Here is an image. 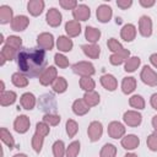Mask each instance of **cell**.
Listing matches in <instances>:
<instances>
[{
    "label": "cell",
    "instance_id": "cell-34",
    "mask_svg": "<svg viewBox=\"0 0 157 157\" xmlns=\"http://www.w3.org/2000/svg\"><path fill=\"white\" fill-rule=\"evenodd\" d=\"M80 87L85 91V92H91L94 91L96 87V82L91 76H86V77H81L80 78Z\"/></svg>",
    "mask_w": 157,
    "mask_h": 157
},
{
    "label": "cell",
    "instance_id": "cell-18",
    "mask_svg": "<svg viewBox=\"0 0 157 157\" xmlns=\"http://www.w3.org/2000/svg\"><path fill=\"white\" fill-rule=\"evenodd\" d=\"M99 81H101V85L105 88V90H108V91H115L117 90V87H118V81H117V78L113 76V75H110V74H104V75H102L101 76V78H99Z\"/></svg>",
    "mask_w": 157,
    "mask_h": 157
},
{
    "label": "cell",
    "instance_id": "cell-56",
    "mask_svg": "<svg viewBox=\"0 0 157 157\" xmlns=\"http://www.w3.org/2000/svg\"><path fill=\"white\" fill-rule=\"evenodd\" d=\"M124 157H137V156H136L135 153H126Z\"/></svg>",
    "mask_w": 157,
    "mask_h": 157
},
{
    "label": "cell",
    "instance_id": "cell-25",
    "mask_svg": "<svg viewBox=\"0 0 157 157\" xmlns=\"http://www.w3.org/2000/svg\"><path fill=\"white\" fill-rule=\"evenodd\" d=\"M136 88V78L132 76L124 77L121 81V91L124 94H130Z\"/></svg>",
    "mask_w": 157,
    "mask_h": 157
},
{
    "label": "cell",
    "instance_id": "cell-39",
    "mask_svg": "<svg viewBox=\"0 0 157 157\" xmlns=\"http://www.w3.org/2000/svg\"><path fill=\"white\" fill-rule=\"evenodd\" d=\"M65 153H66V148H65L64 141L56 140L53 144V155H54V157H64Z\"/></svg>",
    "mask_w": 157,
    "mask_h": 157
},
{
    "label": "cell",
    "instance_id": "cell-13",
    "mask_svg": "<svg viewBox=\"0 0 157 157\" xmlns=\"http://www.w3.org/2000/svg\"><path fill=\"white\" fill-rule=\"evenodd\" d=\"M61 18H63V16H61V13H60V11H59L58 9L52 7V9H49V10L47 11L45 20H47V23H48L49 26H52V27H58V26H60Z\"/></svg>",
    "mask_w": 157,
    "mask_h": 157
},
{
    "label": "cell",
    "instance_id": "cell-50",
    "mask_svg": "<svg viewBox=\"0 0 157 157\" xmlns=\"http://www.w3.org/2000/svg\"><path fill=\"white\" fill-rule=\"evenodd\" d=\"M139 2L142 7H152L155 5V0H140Z\"/></svg>",
    "mask_w": 157,
    "mask_h": 157
},
{
    "label": "cell",
    "instance_id": "cell-26",
    "mask_svg": "<svg viewBox=\"0 0 157 157\" xmlns=\"http://www.w3.org/2000/svg\"><path fill=\"white\" fill-rule=\"evenodd\" d=\"M88 110H90V107L86 104V102L83 101V98L74 101V103H72V112L76 115H78V117L85 115L86 113H88Z\"/></svg>",
    "mask_w": 157,
    "mask_h": 157
},
{
    "label": "cell",
    "instance_id": "cell-42",
    "mask_svg": "<svg viewBox=\"0 0 157 157\" xmlns=\"http://www.w3.org/2000/svg\"><path fill=\"white\" fill-rule=\"evenodd\" d=\"M65 128H66V134L69 135V137H74L78 131V124L74 119H69L66 121Z\"/></svg>",
    "mask_w": 157,
    "mask_h": 157
},
{
    "label": "cell",
    "instance_id": "cell-38",
    "mask_svg": "<svg viewBox=\"0 0 157 157\" xmlns=\"http://www.w3.org/2000/svg\"><path fill=\"white\" fill-rule=\"evenodd\" d=\"M5 44H7L11 48H13L15 50L20 52L21 50V47H22V38L17 37V36H9L5 39Z\"/></svg>",
    "mask_w": 157,
    "mask_h": 157
},
{
    "label": "cell",
    "instance_id": "cell-1",
    "mask_svg": "<svg viewBox=\"0 0 157 157\" xmlns=\"http://www.w3.org/2000/svg\"><path fill=\"white\" fill-rule=\"evenodd\" d=\"M16 59L20 71L27 77H39L47 69L45 52L39 48H22Z\"/></svg>",
    "mask_w": 157,
    "mask_h": 157
},
{
    "label": "cell",
    "instance_id": "cell-3",
    "mask_svg": "<svg viewBox=\"0 0 157 157\" xmlns=\"http://www.w3.org/2000/svg\"><path fill=\"white\" fill-rule=\"evenodd\" d=\"M140 78L147 86H151V87L157 86V72L147 65H145L142 67V70L140 72Z\"/></svg>",
    "mask_w": 157,
    "mask_h": 157
},
{
    "label": "cell",
    "instance_id": "cell-19",
    "mask_svg": "<svg viewBox=\"0 0 157 157\" xmlns=\"http://www.w3.org/2000/svg\"><path fill=\"white\" fill-rule=\"evenodd\" d=\"M36 102H37V99H36L34 94L31 93V92L23 93V94L21 96V98H20V104H21V107H22L23 109H27V110H32V109L36 107Z\"/></svg>",
    "mask_w": 157,
    "mask_h": 157
},
{
    "label": "cell",
    "instance_id": "cell-51",
    "mask_svg": "<svg viewBox=\"0 0 157 157\" xmlns=\"http://www.w3.org/2000/svg\"><path fill=\"white\" fill-rule=\"evenodd\" d=\"M150 104H151V107H152L153 109L157 110V93H153V94L151 96V98H150Z\"/></svg>",
    "mask_w": 157,
    "mask_h": 157
},
{
    "label": "cell",
    "instance_id": "cell-43",
    "mask_svg": "<svg viewBox=\"0 0 157 157\" xmlns=\"http://www.w3.org/2000/svg\"><path fill=\"white\" fill-rule=\"evenodd\" d=\"M43 144H44V137L34 132V135L32 136V148H33L37 153H39V152L42 151Z\"/></svg>",
    "mask_w": 157,
    "mask_h": 157
},
{
    "label": "cell",
    "instance_id": "cell-41",
    "mask_svg": "<svg viewBox=\"0 0 157 157\" xmlns=\"http://www.w3.org/2000/svg\"><path fill=\"white\" fill-rule=\"evenodd\" d=\"M60 120H61L60 115L54 114V113H47V114L43 117V121L47 123L49 126H55V125H58V124L60 123Z\"/></svg>",
    "mask_w": 157,
    "mask_h": 157
},
{
    "label": "cell",
    "instance_id": "cell-5",
    "mask_svg": "<svg viewBox=\"0 0 157 157\" xmlns=\"http://www.w3.org/2000/svg\"><path fill=\"white\" fill-rule=\"evenodd\" d=\"M58 77V70L55 69V66H48L39 76V82L43 86H49L53 85V82L56 80Z\"/></svg>",
    "mask_w": 157,
    "mask_h": 157
},
{
    "label": "cell",
    "instance_id": "cell-31",
    "mask_svg": "<svg viewBox=\"0 0 157 157\" xmlns=\"http://www.w3.org/2000/svg\"><path fill=\"white\" fill-rule=\"evenodd\" d=\"M83 101L86 102V104L91 108V107H94L99 103L101 98H99V94L98 92L96 91H91V92H85L83 94Z\"/></svg>",
    "mask_w": 157,
    "mask_h": 157
},
{
    "label": "cell",
    "instance_id": "cell-21",
    "mask_svg": "<svg viewBox=\"0 0 157 157\" xmlns=\"http://www.w3.org/2000/svg\"><path fill=\"white\" fill-rule=\"evenodd\" d=\"M65 32H66V34H67L69 38L77 37L81 33V25H80V22L78 21H75V20L67 21L65 23Z\"/></svg>",
    "mask_w": 157,
    "mask_h": 157
},
{
    "label": "cell",
    "instance_id": "cell-22",
    "mask_svg": "<svg viewBox=\"0 0 157 157\" xmlns=\"http://www.w3.org/2000/svg\"><path fill=\"white\" fill-rule=\"evenodd\" d=\"M81 49H82L83 54H85L87 58H90V59H97V58L99 56V54H101V48H99V45H97L96 43H94V44H93V43L83 44V45L81 47Z\"/></svg>",
    "mask_w": 157,
    "mask_h": 157
},
{
    "label": "cell",
    "instance_id": "cell-40",
    "mask_svg": "<svg viewBox=\"0 0 157 157\" xmlns=\"http://www.w3.org/2000/svg\"><path fill=\"white\" fill-rule=\"evenodd\" d=\"M80 141H72L67 147H66V157H77L80 153Z\"/></svg>",
    "mask_w": 157,
    "mask_h": 157
},
{
    "label": "cell",
    "instance_id": "cell-37",
    "mask_svg": "<svg viewBox=\"0 0 157 157\" xmlns=\"http://www.w3.org/2000/svg\"><path fill=\"white\" fill-rule=\"evenodd\" d=\"M129 104H130L132 108L140 110V109H144V108H145V99H144L142 96H140V94H134V96H131V97L129 98Z\"/></svg>",
    "mask_w": 157,
    "mask_h": 157
},
{
    "label": "cell",
    "instance_id": "cell-49",
    "mask_svg": "<svg viewBox=\"0 0 157 157\" xmlns=\"http://www.w3.org/2000/svg\"><path fill=\"white\" fill-rule=\"evenodd\" d=\"M132 5L131 0H117V6L121 10H126Z\"/></svg>",
    "mask_w": 157,
    "mask_h": 157
},
{
    "label": "cell",
    "instance_id": "cell-45",
    "mask_svg": "<svg viewBox=\"0 0 157 157\" xmlns=\"http://www.w3.org/2000/svg\"><path fill=\"white\" fill-rule=\"evenodd\" d=\"M54 63H55L56 66H59L61 69H65V67L69 66V59L61 53H56L54 55Z\"/></svg>",
    "mask_w": 157,
    "mask_h": 157
},
{
    "label": "cell",
    "instance_id": "cell-54",
    "mask_svg": "<svg viewBox=\"0 0 157 157\" xmlns=\"http://www.w3.org/2000/svg\"><path fill=\"white\" fill-rule=\"evenodd\" d=\"M0 86H1V88H0V90H1V92H5V91H6V90H5V82H4L2 80L0 81Z\"/></svg>",
    "mask_w": 157,
    "mask_h": 157
},
{
    "label": "cell",
    "instance_id": "cell-35",
    "mask_svg": "<svg viewBox=\"0 0 157 157\" xmlns=\"http://www.w3.org/2000/svg\"><path fill=\"white\" fill-rule=\"evenodd\" d=\"M0 54L6 59V61H11V60H13L15 58H17L18 52H17V50H15L13 48H11V47H10V45H7V44H4V45H2V48H1Z\"/></svg>",
    "mask_w": 157,
    "mask_h": 157
},
{
    "label": "cell",
    "instance_id": "cell-8",
    "mask_svg": "<svg viewBox=\"0 0 157 157\" xmlns=\"http://www.w3.org/2000/svg\"><path fill=\"white\" fill-rule=\"evenodd\" d=\"M108 135L112 139H123L125 135V126L120 121H112L108 125Z\"/></svg>",
    "mask_w": 157,
    "mask_h": 157
},
{
    "label": "cell",
    "instance_id": "cell-36",
    "mask_svg": "<svg viewBox=\"0 0 157 157\" xmlns=\"http://www.w3.org/2000/svg\"><path fill=\"white\" fill-rule=\"evenodd\" d=\"M115 156H117V147L113 144H105L99 151V157H115Z\"/></svg>",
    "mask_w": 157,
    "mask_h": 157
},
{
    "label": "cell",
    "instance_id": "cell-4",
    "mask_svg": "<svg viewBox=\"0 0 157 157\" xmlns=\"http://www.w3.org/2000/svg\"><path fill=\"white\" fill-rule=\"evenodd\" d=\"M37 44L39 49H43L44 52L52 50L54 48V37L52 33L43 32L37 37Z\"/></svg>",
    "mask_w": 157,
    "mask_h": 157
},
{
    "label": "cell",
    "instance_id": "cell-32",
    "mask_svg": "<svg viewBox=\"0 0 157 157\" xmlns=\"http://www.w3.org/2000/svg\"><path fill=\"white\" fill-rule=\"evenodd\" d=\"M141 64V59L139 56H130L125 64H124V70L126 72H134Z\"/></svg>",
    "mask_w": 157,
    "mask_h": 157
},
{
    "label": "cell",
    "instance_id": "cell-29",
    "mask_svg": "<svg viewBox=\"0 0 157 157\" xmlns=\"http://www.w3.org/2000/svg\"><path fill=\"white\" fill-rule=\"evenodd\" d=\"M0 139L10 150L15 148V139H13V136L10 134V131L6 128H1L0 129Z\"/></svg>",
    "mask_w": 157,
    "mask_h": 157
},
{
    "label": "cell",
    "instance_id": "cell-30",
    "mask_svg": "<svg viewBox=\"0 0 157 157\" xmlns=\"http://www.w3.org/2000/svg\"><path fill=\"white\" fill-rule=\"evenodd\" d=\"M11 82H12L16 87L22 88V87L28 86V77H27L26 75H23L22 72H15V74H12V76H11Z\"/></svg>",
    "mask_w": 157,
    "mask_h": 157
},
{
    "label": "cell",
    "instance_id": "cell-53",
    "mask_svg": "<svg viewBox=\"0 0 157 157\" xmlns=\"http://www.w3.org/2000/svg\"><path fill=\"white\" fill-rule=\"evenodd\" d=\"M152 126H153L155 131L157 132V115H155V117L152 118Z\"/></svg>",
    "mask_w": 157,
    "mask_h": 157
},
{
    "label": "cell",
    "instance_id": "cell-27",
    "mask_svg": "<svg viewBox=\"0 0 157 157\" xmlns=\"http://www.w3.org/2000/svg\"><path fill=\"white\" fill-rule=\"evenodd\" d=\"M17 98V94L16 92L13 91H5V92H1L0 94V104L2 107H7V105H11L15 103Z\"/></svg>",
    "mask_w": 157,
    "mask_h": 157
},
{
    "label": "cell",
    "instance_id": "cell-7",
    "mask_svg": "<svg viewBox=\"0 0 157 157\" xmlns=\"http://www.w3.org/2000/svg\"><path fill=\"white\" fill-rule=\"evenodd\" d=\"M123 120L128 126H139L142 121V115L137 110H126L123 115Z\"/></svg>",
    "mask_w": 157,
    "mask_h": 157
},
{
    "label": "cell",
    "instance_id": "cell-23",
    "mask_svg": "<svg viewBox=\"0 0 157 157\" xmlns=\"http://www.w3.org/2000/svg\"><path fill=\"white\" fill-rule=\"evenodd\" d=\"M13 20V11L10 6L7 5H1L0 6V23L6 25L11 23Z\"/></svg>",
    "mask_w": 157,
    "mask_h": 157
},
{
    "label": "cell",
    "instance_id": "cell-44",
    "mask_svg": "<svg viewBox=\"0 0 157 157\" xmlns=\"http://www.w3.org/2000/svg\"><path fill=\"white\" fill-rule=\"evenodd\" d=\"M107 47H108V49L112 53H117V52H120V50L124 49V47L121 45V43L118 39H115V38H109L108 42H107Z\"/></svg>",
    "mask_w": 157,
    "mask_h": 157
},
{
    "label": "cell",
    "instance_id": "cell-52",
    "mask_svg": "<svg viewBox=\"0 0 157 157\" xmlns=\"http://www.w3.org/2000/svg\"><path fill=\"white\" fill-rule=\"evenodd\" d=\"M150 61H151V64L157 69V53L151 54V56H150Z\"/></svg>",
    "mask_w": 157,
    "mask_h": 157
},
{
    "label": "cell",
    "instance_id": "cell-2",
    "mask_svg": "<svg viewBox=\"0 0 157 157\" xmlns=\"http://www.w3.org/2000/svg\"><path fill=\"white\" fill-rule=\"evenodd\" d=\"M71 67H72L74 74L80 75L81 77L92 76V75H94V72H96L94 66H93L92 63H90V61H78V63H75Z\"/></svg>",
    "mask_w": 157,
    "mask_h": 157
},
{
    "label": "cell",
    "instance_id": "cell-15",
    "mask_svg": "<svg viewBox=\"0 0 157 157\" xmlns=\"http://www.w3.org/2000/svg\"><path fill=\"white\" fill-rule=\"evenodd\" d=\"M129 58H130V52L124 48V49L120 50V52L113 53V54L109 56V61H110L112 65L118 66V65H121L123 63L125 64V61H126Z\"/></svg>",
    "mask_w": 157,
    "mask_h": 157
},
{
    "label": "cell",
    "instance_id": "cell-17",
    "mask_svg": "<svg viewBox=\"0 0 157 157\" xmlns=\"http://www.w3.org/2000/svg\"><path fill=\"white\" fill-rule=\"evenodd\" d=\"M44 5L43 0H29L27 2V11L32 16H39L44 10Z\"/></svg>",
    "mask_w": 157,
    "mask_h": 157
},
{
    "label": "cell",
    "instance_id": "cell-10",
    "mask_svg": "<svg viewBox=\"0 0 157 157\" xmlns=\"http://www.w3.org/2000/svg\"><path fill=\"white\" fill-rule=\"evenodd\" d=\"M139 32L142 37H150L152 34V21L151 17L144 15L139 20Z\"/></svg>",
    "mask_w": 157,
    "mask_h": 157
},
{
    "label": "cell",
    "instance_id": "cell-6",
    "mask_svg": "<svg viewBox=\"0 0 157 157\" xmlns=\"http://www.w3.org/2000/svg\"><path fill=\"white\" fill-rule=\"evenodd\" d=\"M102 134H103V125L101 121H92L90 125H88V129H87V135H88V139L94 142V141H98L101 137H102Z\"/></svg>",
    "mask_w": 157,
    "mask_h": 157
},
{
    "label": "cell",
    "instance_id": "cell-28",
    "mask_svg": "<svg viewBox=\"0 0 157 157\" xmlns=\"http://www.w3.org/2000/svg\"><path fill=\"white\" fill-rule=\"evenodd\" d=\"M85 38L90 42V43H96L98 42V39L101 38V31L98 28H94V27H91V26H87L86 29H85Z\"/></svg>",
    "mask_w": 157,
    "mask_h": 157
},
{
    "label": "cell",
    "instance_id": "cell-11",
    "mask_svg": "<svg viewBox=\"0 0 157 157\" xmlns=\"http://www.w3.org/2000/svg\"><path fill=\"white\" fill-rule=\"evenodd\" d=\"M11 25V29L15 31V32H22L25 31L28 25H29V18L25 15H18V16H15L12 22L10 23Z\"/></svg>",
    "mask_w": 157,
    "mask_h": 157
},
{
    "label": "cell",
    "instance_id": "cell-47",
    "mask_svg": "<svg viewBox=\"0 0 157 157\" xmlns=\"http://www.w3.org/2000/svg\"><path fill=\"white\" fill-rule=\"evenodd\" d=\"M146 144H147V147L153 151V152H157V132H152L148 135L147 140H146Z\"/></svg>",
    "mask_w": 157,
    "mask_h": 157
},
{
    "label": "cell",
    "instance_id": "cell-33",
    "mask_svg": "<svg viewBox=\"0 0 157 157\" xmlns=\"http://www.w3.org/2000/svg\"><path fill=\"white\" fill-rule=\"evenodd\" d=\"M52 88H53V91L56 92V93H64V92L67 90V81H66L64 77L59 76V77H56V80L53 82Z\"/></svg>",
    "mask_w": 157,
    "mask_h": 157
},
{
    "label": "cell",
    "instance_id": "cell-55",
    "mask_svg": "<svg viewBox=\"0 0 157 157\" xmlns=\"http://www.w3.org/2000/svg\"><path fill=\"white\" fill-rule=\"evenodd\" d=\"M13 157H28L27 155H25V153H16Z\"/></svg>",
    "mask_w": 157,
    "mask_h": 157
},
{
    "label": "cell",
    "instance_id": "cell-12",
    "mask_svg": "<svg viewBox=\"0 0 157 157\" xmlns=\"http://www.w3.org/2000/svg\"><path fill=\"white\" fill-rule=\"evenodd\" d=\"M29 125H31V121L27 115H18L13 121V129L18 134L27 132L29 129Z\"/></svg>",
    "mask_w": 157,
    "mask_h": 157
},
{
    "label": "cell",
    "instance_id": "cell-14",
    "mask_svg": "<svg viewBox=\"0 0 157 157\" xmlns=\"http://www.w3.org/2000/svg\"><path fill=\"white\" fill-rule=\"evenodd\" d=\"M72 16H74V20L75 21H87L91 16V10L87 5L85 4H81V5H77V7L72 11Z\"/></svg>",
    "mask_w": 157,
    "mask_h": 157
},
{
    "label": "cell",
    "instance_id": "cell-24",
    "mask_svg": "<svg viewBox=\"0 0 157 157\" xmlns=\"http://www.w3.org/2000/svg\"><path fill=\"white\" fill-rule=\"evenodd\" d=\"M72 47H74L72 40L66 36H59V38L56 39V48L59 49V52H63V53L70 52Z\"/></svg>",
    "mask_w": 157,
    "mask_h": 157
},
{
    "label": "cell",
    "instance_id": "cell-9",
    "mask_svg": "<svg viewBox=\"0 0 157 157\" xmlns=\"http://www.w3.org/2000/svg\"><path fill=\"white\" fill-rule=\"evenodd\" d=\"M112 15H113V10L109 5H105V4H102L97 7L96 10V16H97V20L102 23H105V22H109L110 18H112Z\"/></svg>",
    "mask_w": 157,
    "mask_h": 157
},
{
    "label": "cell",
    "instance_id": "cell-16",
    "mask_svg": "<svg viewBox=\"0 0 157 157\" xmlns=\"http://www.w3.org/2000/svg\"><path fill=\"white\" fill-rule=\"evenodd\" d=\"M120 37L125 42H132L136 37V27L132 23H126L120 29Z\"/></svg>",
    "mask_w": 157,
    "mask_h": 157
},
{
    "label": "cell",
    "instance_id": "cell-46",
    "mask_svg": "<svg viewBox=\"0 0 157 157\" xmlns=\"http://www.w3.org/2000/svg\"><path fill=\"white\" fill-rule=\"evenodd\" d=\"M49 132H50V128H49V125H48L47 123L39 121V123L36 124V134H38V135L45 137Z\"/></svg>",
    "mask_w": 157,
    "mask_h": 157
},
{
    "label": "cell",
    "instance_id": "cell-20",
    "mask_svg": "<svg viewBox=\"0 0 157 157\" xmlns=\"http://www.w3.org/2000/svg\"><path fill=\"white\" fill-rule=\"evenodd\" d=\"M139 145H140V139L134 134L125 135L121 139V146L125 150H135L139 147Z\"/></svg>",
    "mask_w": 157,
    "mask_h": 157
},
{
    "label": "cell",
    "instance_id": "cell-48",
    "mask_svg": "<svg viewBox=\"0 0 157 157\" xmlns=\"http://www.w3.org/2000/svg\"><path fill=\"white\" fill-rule=\"evenodd\" d=\"M59 5L64 9V10H75L77 7V1L76 0H60L59 1Z\"/></svg>",
    "mask_w": 157,
    "mask_h": 157
}]
</instances>
